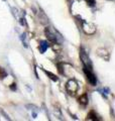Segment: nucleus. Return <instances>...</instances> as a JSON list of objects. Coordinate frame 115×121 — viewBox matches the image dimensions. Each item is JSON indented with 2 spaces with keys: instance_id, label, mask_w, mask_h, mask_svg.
<instances>
[{
  "instance_id": "obj_1",
  "label": "nucleus",
  "mask_w": 115,
  "mask_h": 121,
  "mask_svg": "<svg viewBox=\"0 0 115 121\" xmlns=\"http://www.w3.org/2000/svg\"><path fill=\"white\" fill-rule=\"evenodd\" d=\"M44 35H45V36H47L48 40H49L51 43H55V44L60 43V40H59L60 37H61V39H63L62 35L60 36L59 32L55 31V30L52 29L51 27H45L44 28Z\"/></svg>"
},
{
  "instance_id": "obj_2",
  "label": "nucleus",
  "mask_w": 115,
  "mask_h": 121,
  "mask_svg": "<svg viewBox=\"0 0 115 121\" xmlns=\"http://www.w3.org/2000/svg\"><path fill=\"white\" fill-rule=\"evenodd\" d=\"M66 90H67L69 95L76 96V94L79 90V83L77 82L75 79H70V80L66 83Z\"/></svg>"
},
{
  "instance_id": "obj_3",
  "label": "nucleus",
  "mask_w": 115,
  "mask_h": 121,
  "mask_svg": "<svg viewBox=\"0 0 115 121\" xmlns=\"http://www.w3.org/2000/svg\"><path fill=\"white\" fill-rule=\"evenodd\" d=\"M83 72L86 75V78H87L88 82H89L92 86H96V84H97V79H96V76L93 73V69L83 66Z\"/></svg>"
},
{
  "instance_id": "obj_4",
  "label": "nucleus",
  "mask_w": 115,
  "mask_h": 121,
  "mask_svg": "<svg viewBox=\"0 0 115 121\" xmlns=\"http://www.w3.org/2000/svg\"><path fill=\"white\" fill-rule=\"evenodd\" d=\"M80 59H81L84 67H88V68H91V69H93V65H92L91 59L89 58V56H88L86 51L84 50L83 48H80Z\"/></svg>"
},
{
  "instance_id": "obj_5",
  "label": "nucleus",
  "mask_w": 115,
  "mask_h": 121,
  "mask_svg": "<svg viewBox=\"0 0 115 121\" xmlns=\"http://www.w3.org/2000/svg\"><path fill=\"white\" fill-rule=\"evenodd\" d=\"M97 55H98V56H100L101 59L105 60L106 62H108L109 59H110V54H109V52L107 51L106 48H98V50H97Z\"/></svg>"
},
{
  "instance_id": "obj_6",
  "label": "nucleus",
  "mask_w": 115,
  "mask_h": 121,
  "mask_svg": "<svg viewBox=\"0 0 115 121\" xmlns=\"http://www.w3.org/2000/svg\"><path fill=\"white\" fill-rule=\"evenodd\" d=\"M78 103L82 106V107H86L89 103V99H88V95L85 93V94H82L81 96L78 98Z\"/></svg>"
},
{
  "instance_id": "obj_7",
  "label": "nucleus",
  "mask_w": 115,
  "mask_h": 121,
  "mask_svg": "<svg viewBox=\"0 0 115 121\" xmlns=\"http://www.w3.org/2000/svg\"><path fill=\"white\" fill-rule=\"evenodd\" d=\"M87 119H88V120H93V121H100V120H102L101 117L99 116L95 111H93V110L88 113Z\"/></svg>"
},
{
  "instance_id": "obj_8",
  "label": "nucleus",
  "mask_w": 115,
  "mask_h": 121,
  "mask_svg": "<svg viewBox=\"0 0 115 121\" xmlns=\"http://www.w3.org/2000/svg\"><path fill=\"white\" fill-rule=\"evenodd\" d=\"M48 48H49V43H48V41H44V40H41L40 45H38V50H40V54H44V52H47Z\"/></svg>"
},
{
  "instance_id": "obj_9",
  "label": "nucleus",
  "mask_w": 115,
  "mask_h": 121,
  "mask_svg": "<svg viewBox=\"0 0 115 121\" xmlns=\"http://www.w3.org/2000/svg\"><path fill=\"white\" fill-rule=\"evenodd\" d=\"M38 19H40V23H43V24H49V18L47 17V15H45L44 12H43V11H40V12L38 13Z\"/></svg>"
},
{
  "instance_id": "obj_10",
  "label": "nucleus",
  "mask_w": 115,
  "mask_h": 121,
  "mask_svg": "<svg viewBox=\"0 0 115 121\" xmlns=\"http://www.w3.org/2000/svg\"><path fill=\"white\" fill-rule=\"evenodd\" d=\"M43 71H44V73H45V74L49 76V78L51 79V80L55 81V82H57L58 80H59V78H58L55 74H53V73H51V72H49V71H47V70H43Z\"/></svg>"
},
{
  "instance_id": "obj_11",
  "label": "nucleus",
  "mask_w": 115,
  "mask_h": 121,
  "mask_svg": "<svg viewBox=\"0 0 115 121\" xmlns=\"http://www.w3.org/2000/svg\"><path fill=\"white\" fill-rule=\"evenodd\" d=\"M7 77V72L5 71V69H3L2 67H0V79H4Z\"/></svg>"
},
{
  "instance_id": "obj_12",
  "label": "nucleus",
  "mask_w": 115,
  "mask_h": 121,
  "mask_svg": "<svg viewBox=\"0 0 115 121\" xmlns=\"http://www.w3.org/2000/svg\"><path fill=\"white\" fill-rule=\"evenodd\" d=\"M0 113L2 114V116H4V118H5V119H7V120H11V118L9 117V115L7 114V113H6L4 110H3V109H1V108H0Z\"/></svg>"
},
{
  "instance_id": "obj_13",
  "label": "nucleus",
  "mask_w": 115,
  "mask_h": 121,
  "mask_svg": "<svg viewBox=\"0 0 115 121\" xmlns=\"http://www.w3.org/2000/svg\"><path fill=\"white\" fill-rule=\"evenodd\" d=\"M85 1L87 2V4L90 7H94L96 4V0H85Z\"/></svg>"
},
{
  "instance_id": "obj_14",
  "label": "nucleus",
  "mask_w": 115,
  "mask_h": 121,
  "mask_svg": "<svg viewBox=\"0 0 115 121\" xmlns=\"http://www.w3.org/2000/svg\"><path fill=\"white\" fill-rule=\"evenodd\" d=\"M20 39L22 41V43H23L24 48H27V43H26V41H25V33H22L21 36H20Z\"/></svg>"
},
{
  "instance_id": "obj_15",
  "label": "nucleus",
  "mask_w": 115,
  "mask_h": 121,
  "mask_svg": "<svg viewBox=\"0 0 115 121\" xmlns=\"http://www.w3.org/2000/svg\"><path fill=\"white\" fill-rule=\"evenodd\" d=\"M27 109H29V110H31V111H34V110H36L37 107L36 106H34V105H31V104H28V105H26L25 106Z\"/></svg>"
},
{
  "instance_id": "obj_16",
  "label": "nucleus",
  "mask_w": 115,
  "mask_h": 121,
  "mask_svg": "<svg viewBox=\"0 0 115 121\" xmlns=\"http://www.w3.org/2000/svg\"><path fill=\"white\" fill-rule=\"evenodd\" d=\"M19 23H20L21 25H26V22H25L24 17H19Z\"/></svg>"
},
{
  "instance_id": "obj_17",
  "label": "nucleus",
  "mask_w": 115,
  "mask_h": 121,
  "mask_svg": "<svg viewBox=\"0 0 115 121\" xmlns=\"http://www.w3.org/2000/svg\"><path fill=\"white\" fill-rule=\"evenodd\" d=\"M10 89L11 90H16V86H15V84H11V86H10Z\"/></svg>"
},
{
  "instance_id": "obj_18",
  "label": "nucleus",
  "mask_w": 115,
  "mask_h": 121,
  "mask_svg": "<svg viewBox=\"0 0 115 121\" xmlns=\"http://www.w3.org/2000/svg\"><path fill=\"white\" fill-rule=\"evenodd\" d=\"M69 1H70V2H72V1H73V0H69Z\"/></svg>"
},
{
  "instance_id": "obj_19",
  "label": "nucleus",
  "mask_w": 115,
  "mask_h": 121,
  "mask_svg": "<svg viewBox=\"0 0 115 121\" xmlns=\"http://www.w3.org/2000/svg\"><path fill=\"white\" fill-rule=\"evenodd\" d=\"M109 1H113V0H109Z\"/></svg>"
}]
</instances>
